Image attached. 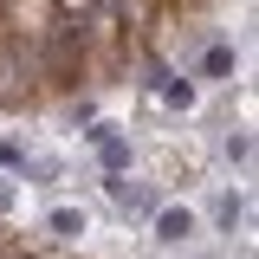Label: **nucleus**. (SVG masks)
I'll list each match as a JSON object with an SVG mask.
<instances>
[{
    "label": "nucleus",
    "mask_w": 259,
    "mask_h": 259,
    "mask_svg": "<svg viewBox=\"0 0 259 259\" xmlns=\"http://www.w3.org/2000/svg\"><path fill=\"white\" fill-rule=\"evenodd\" d=\"M156 91H162V104H168V110H188V104H194V78H182V71H168V78H162Z\"/></svg>",
    "instance_id": "5"
},
{
    "label": "nucleus",
    "mask_w": 259,
    "mask_h": 259,
    "mask_svg": "<svg viewBox=\"0 0 259 259\" xmlns=\"http://www.w3.org/2000/svg\"><path fill=\"white\" fill-rule=\"evenodd\" d=\"M7 207H13V188H7V182H0V214H7Z\"/></svg>",
    "instance_id": "9"
},
{
    "label": "nucleus",
    "mask_w": 259,
    "mask_h": 259,
    "mask_svg": "<svg viewBox=\"0 0 259 259\" xmlns=\"http://www.w3.org/2000/svg\"><path fill=\"white\" fill-rule=\"evenodd\" d=\"M194 259H201V253H194Z\"/></svg>",
    "instance_id": "10"
},
{
    "label": "nucleus",
    "mask_w": 259,
    "mask_h": 259,
    "mask_svg": "<svg viewBox=\"0 0 259 259\" xmlns=\"http://www.w3.org/2000/svg\"><path fill=\"white\" fill-rule=\"evenodd\" d=\"M149 221H156V246H175V253H182L194 233H201V221H194L188 207H156Z\"/></svg>",
    "instance_id": "1"
},
{
    "label": "nucleus",
    "mask_w": 259,
    "mask_h": 259,
    "mask_svg": "<svg viewBox=\"0 0 259 259\" xmlns=\"http://www.w3.org/2000/svg\"><path fill=\"white\" fill-rule=\"evenodd\" d=\"M104 182H110V194H117L123 214H156V207H162V194L143 188V182H123V175H104Z\"/></svg>",
    "instance_id": "3"
},
{
    "label": "nucleus",
    "mask_w": 259,
    "mask_h": 259,
    "mask_svg": "<svg viewBox=\"0 0 259 259\" xmlns=\"http://www.w3.org/2000/svg\"><path fill=\"white\" fill-rule=\"evenodd\" d=\"M240 214H246V207H240V194H221V201H214V227H221V233H233Z\"/></svg>",
    "instance_id": "7"
},
{
    "label": "nucleus",
    "mask_w": 259,
    "mask_h": 259,
    "mask_svg": "<svg viewBox=\"0 0 259 259\" xmlns=\"http://www.w3.org/2000/svg\"><path fill=\"white\" fill-rule=\"evenodd\" d=\"M20 162H26V149H20L13 136H0V168H20Z\"/></svg>",
    "instance_id": "8"
},
{
    "label": "nucleus",
    "mask_w": 259,
    "mask_h": 259,
    "mask_svg": "<svg viewBox=\"0 0 259 259\" xmlns=\"http://www.w3.org/2000/svg\"><path fill=\"white\" fill-rule=\"evenodd\" d=\"M46 233H59V240H78V233H84V214H78V207H52V214H46Z\"/></svg>",
    "instance_id": "6"
},
{
    "label": "nucleus",
    "mask_w": 259,
    "mask_h": 259,
    "mask_svg": "<svg viewBox=\"0 0 259 259\" xmlns=\"http://www.w3.org/2000/svg\"><path fill=\"white\" fill-rule=\"evenodd\" d=\"M91 143H97V156H104V175H123V168H130V143L117 136V123H97Z\"/></svg>",
    "instance_id": "4"
},
{
    "label": "nucleus",
    "mask_w": 259,
    "mask_h": 259,
    "mask_svg": "<svg viewBox=\"0 0 259 259\" xmlns=\"http://www.w3.org/2000/svg\"><path fill=\"white\" fill-rule=\"evenodd\" d=\"M233 71H240V52H233L227 39H214V46L201 52V65H194V78H207V84H227Z\"/></svg>",
    "instance_id": "2"
}]
</instances>
